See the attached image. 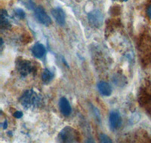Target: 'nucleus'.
<instances>
[{
	"label": "nucleus",
	"mask_w": 151,
	"mask_h": 143,
	"mask_svg": "<svg viewBox=\"0 0 151 143\" xmlns=\"http://www.w3.org/2000/svg\"><path fill=\"white\" fill-rule=\"evenodd\" d=\"M59 139L63 142H77L79 141V133L70 127H66L59 133Z\"/></svg>",
	"instance_id": "obj_1"
},
{
	"label": "nucleus",
	"mask_w": 151,
	"mask_h": 143,
	"mask_svg": "<svg viewBox=\"0 0 151 143\" xmlns=\"http://www.w3.org/2000/svg\"><path fill=\"white\" fill-rule=\"evenodd\" d=\"M39 97L33 90H27L21 97V104L27 109L36 107L39 103Z\"/></svg>",
	"instance_id": "obj_2"
},
{
	"label": "nucleus",
	"mask_w": 151,
	"mask_h": 143,
	"mask_svg": "<svg viewBox=\"0 0 151 143\" xmlns=\"http://www.w3.org/2000/svg\"><path fill=\"white\" fill-rule=\"evenodd\" d=\"M35 17L40 24L45 26H48L52 24V19L47 14L42 7L38 6L35 8Z\"/></svg>",
	"instance_id": "obj_3"
},
{
	"label": "nucleus",
	"mask_w": 151,
	"mask_h": 143,
	"mask_svg": "<svg viewBox=\"0 0 151 143\" xmlns=\"http://www.w3.org/2000/svg\"><path fill=\"white\" fill-rule=\"evenodd\" d=\"M110 126L113 130L118 129L122 124V118L119 113L116 111H113L110 112L109 118Z\"/></svg>",
	"instance_id": "obj_4"
},
{
	"label": "nucleus",
	"mask_w": 151,
	"mask_h": 143,
	"mask_svg": "<svg viewBox=\"0 0 151 143\" xmlns=\"http://www.w3.org/2000/svg\"><path fill=\"white\" fill-rule=\"evenodd\" d=\"M90 24H92L94 26H100L103 23V16L101 13L98 11H94L88 14Z\"/></svg>",
	"instance_id": "obj_5"
},
{
	"label": "nucleus",
	"mask_w": 151,
	"mask_h": 143,
	"mask_svg": "<svg viewBox=\"0 0 151 143\" xmlns=\"http://www.w3.org/2000/svg\"><path fill=\"white\" fill-rule=\"evenodd\" d=\"M52 14L56 22L60 25L63 26L66 22V14L60 8H55L52 10Z\"/></svg>",
	"instance_id": "obj_6"
},
{
	"label": "nucleus",
	"mask_w": 151,
	"mask_h": 143,
	"mask_svg": "<svg viewBox=\"0 0 151 143\" xmlns=\"http://www.w3.org/2000/svg\"><path fill=\"white\" fill-rule=\"evenodd\" d=\"M59 107L61 113L64 116H69L71 114L72 109H71L70 104L65 97H61L59 101Z\"/></svg>",
	"instance_id": "obj_7"
},
{
	"label": "nucleus",
	"mask_w": 151,
	"mask_h": 143,
	"mask_svg": "<svg viewBox=\"0 0 151 143\" xmlns=\"http://www.w3.org/2000/svg\"><path fill=\"white\" fill-rule=\"evenodd\" d=\"M17 69L20 72V73L23 75H27L29 74L33 70V66L27 60H23V61L20 62L18 64V67Z\"/></svg>",
	"instance_id": "obj_8"
},
{
	"label": "nucleus",
	"mask_w": 151,
	"mask_h": 143,
	"mask_svg": "<svg viewBox=\"0 0 151 143\" xmlns=\"http://www.w3.org/2000/svg\"><path fill=\"white\" fill-rule=\"evenodd\" d=\"M98 89L99 92L105 97H109L112 94V88L108 83L105 82H100L98 83Z\"/></svg>",
	"instance_id": "obj_9"
},
{
	"label": "nucleus",
	"mask_w": 151,
	"mask_h": 143,
	"mask_svg": "<svg viewBox=\"0 0 151 143\" xmlns=\"http://www.w3.org/2000/svg\"><path fill=\"white\" fill-rule=\"evenodd\" d=\"M31 51H32V53L34 55V56H36V58H42L45 54V52H46V50H45L44 45L40 43L35 44Z\"/></svg>",
	"instance_id": "obj_10"
},
{
	"label": "nucleus",
	"mask_w": 151,
	"mask_h": 143,
	"mask_svg": "<svg viewBox=\"0 0 151 143\" xmlns=\"http://www.w3.org/2000/svg\"><path fill=\"white\" fill-rule=\"evenodd\" d=\"M54 76L55 75L52 72L48 69H45L42 74V80L43 83L48 84L52 82V79H54Z\"/></svg>",
	"instance_id": "obj_11"
},
{
	"label": "nucleus",
	"mask_w": 151,
	"mask_h": 143,
	"mask_svg": "<svg viewBox=\"0 0 151 143\" xmlns=\"http://www.w3.org/2000/svg\"><path fill=\"white\" fill-rule=\"evenodd\" d=\"M99 139L101 142H106V143L112 142V140L110 139V137H109L108 136H106V135L104 134V133H101V134L100 135Z\"/></svg>",
	"instance_id": "obj_12"
},
{
	"label": "nucleus",
	"mask_w": 151,
	"mask_h": 143,
	"mask_svg": "<svg viewBox=\"0 0 151 143\" xmlns=\"http://www.w3.org/2000/svg\"><path fill=\"white\" fill-rule=\"evenodd\" d=\"M14 13H15L16 15L21 19H24L25 17V12L24 11V10H22L21 9H17L14 11Z\"/></svg>",
	"instance_id": "obj_13"
},
{
	"label": "nucleus",
	"mask_w": 151,
	"mask_h": 143,
	"mask_svg": "<svg viewBox=\"0 0 151 143\" xmlns=\"http://www.w3.org/2000/svg\"><path fill=\"white\" fill-rule=\"evenodd\" d=\"M13 116H14L15 118H22L23 116V113L21 112V111H17L13 114Z\"/></svg>",
	"instance_id": "obj_14"
},
{
	"label": "nucleus",
	"mask_w": 151,
	"mask_h": 143,
	"mask_svg": "<svg viewBox=\"0 0 151 143\" xmlns=\"http://www.w3.org/2000/svg\"><path fill=\"white\" fill-rule=\"evenodd\" d=\"M147 15H148V17H150V19L151 20V5H150L149 7H148V9H147Z\"/></svg>",
	"instance_id": "obj_15"
},
{
	"label": "nucleus",
	"mask_w": 151,
	"mask_h": 143,
	"mask_svg": "<svg viewBox=\"0 0 151 143\" xmlns=\"http://www.w3.org/2000/svg\"><path fill=\"white\" fill-rule=\"evenodd\" d=\"M8 126V123L7 121H4V124H3V129H6Z\"/></svg>",
	"instance_id": "obj_16"
},
{
	"label": "nucleus",
	"mask_w": 151,
	"mask_h": 143,
	"mask_svg": "<svg viewBox=\"0 0 151 143\" xmlns=\"http://www.w3.org/2000/svg\"><path fill=\"white\" fill-rule=\"evenodd\" d=\"M124 1H125V2H127L128 0H124Z\"/></svg>",
	"instance_id": "obj_17"
}]
</instances>
